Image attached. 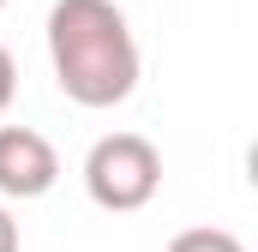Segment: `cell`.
<instances>
[{
    "mask_svg": "<svg viewBox=\"0 0 258 252\" xmlns=\"http://www.w3.org/2000/svg\"><path fill=\"white\" fill-rule=\"evenodd\" d=\"M60 180V156L36 126H0V204L6 198H42Z\"/></svg>",
    "mask_w": 258,
    "mask_h": 252,
    "instance_id": "obj_3",
    "label": "cell"
},
{
    "mask_svg": "<svg viewBox=\"0 0 258 252\" xmlns=\"http://www.w3.org/2000/svg\"><path fill=\"white\" fill-rule=\"evenodd\" d=\"M12 90H18V66H12V54L0 48V114H6V102H12Z\"/></svg>",
    "mask_w": 258,
    "mask_h": 252,
    "instance_id": "obj_5",
    "label": "cell"
},
{
    "mask_svg": "<svg viewBox=\"0 0 258 252\" xmlns=\"http://www.w3.org/2000/svg\"><path fill=\"white\" fill-rule=\"evenodd\" d=\"M168 252H246L228 228H186V234H174Z\"/></svg>",
    "mask_w": 258,
    "mask_h": 252,
    "instance_id": "obj_4",
    "label": "cell"
},
{
    "mask_svg": "<svg viewBox=\"0 0 258 252\" xmlns=\"http://www.w3.org/2000/svg\"><path fill=\"white\" fill-rule=\"evenodd\" d=\"M162 186V150L144 132H108L84 156V192L102 210H144Z\"/></svg>",
    "mask_w": 258,
    "mask_h": 252,
    "instance_id": "obj_2",
    "label": "cell"
},
{
    "mask_svg": "<svg viewBox=\"0 0 258 252\" xmlns=\"http://www.w3.org/2000/svg\"><path fill=\"white\" fill-rule=\"evenodd\" d=\"M48 60L54 84L78 108H114L138 90V42L114 0H54Z\"/></svg>",
    "mask_w": 258,
    "mask_h": 252,
    "instance_id": "obj_1",
    "label": "cell"
},
{
    "mask_svg": "<svg viewBox=\"0 0 258 252\" xmlns=\"http://www.w3.org/2000/svg\"><path fill=\"white\" fill-rule=\"evenodd\" d=\"M0 252H18V222H12L6 204H0Z\"/></svg>",
    "mask_w": 258,
    "mask_h": 252,
    "instance_id": "obj_6",
    "label": "cell"
},
{
    "mask_svg": "<svg viewBox=\"0 0 258 252\" xmlns=\"http://www.w3.org/2000/svg\"><path fill=\"white\" fill-rule=\"evenodd\" d=\"M0 6H6V0H0Z\"/></svg>",
    "mask_w": 258,
    "mask_h": 252,
    "instance_id": "obj_7",
    "label": "cell"
}]
</instances>
